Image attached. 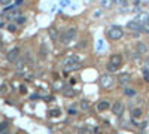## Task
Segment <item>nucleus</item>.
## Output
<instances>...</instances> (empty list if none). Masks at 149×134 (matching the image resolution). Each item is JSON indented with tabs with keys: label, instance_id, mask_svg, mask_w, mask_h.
I'll return each mask as SVG.
<instances>
[{
	"label": "nucleus",
	"instance_id": "c85d7f7f",
	"mask_svg": "<svg viewBox=\"0 0 149 134\" xmlns=\"http://www.w3.org/2000/svg\"><path fill=\"white\" fill-rule=\"evenodd\" d=\"M145 67H146V69H149V58L145 60Z\"/></svg>",
	"mask_w": 149,
	"mask_h": 134
},
{
	"label": "nucleus",
	"instance_id": "72a5a7b5",
	"mask_svg": "<svg viewBox=\"0 0 149 134\" xmlns=\"http://www.w3.org/2000/svg\"><path fill=\"white\" fill-rule=\"evenodd\" d=\"M21 92H27V88H25V86H21Z\"/></svg>",
	"mask_w": 149,
	"mask_h": 134
},
{
	"label": "nucleus",
	"instance_id": "b1692460",
	"mask_svg": "<svg viewBox=\"0 0 149 134\" xmlns=\"http://www.w3.org/2000/svg\"><path fill=\"white\" fill-rule=\"evenodd\" d=\"M15 63H17V69H23V67H24V64H25V63L23 61V60H19V58L17 60Z\"/></svg>",
	"mask_w": 149,
	"mask_h": 134
},
{
	"label": "nucleus",
	"instance_id": "f257e3e1",
	"mask_svg": "<svg viewBox=\"0 0 149 134\" xmlns=\"http://www.w3.org/2000/svg\"><path fill=\"white\" fill-rule=\"evenodd\" d=\"M121 64H122V55H119V54H115V55H112L111 60H109L106 69H107L109 73H115L116 70H119Z\"/></svg>",
	"mask_w": 149,
	"mask_h": 134
},
{
	"label": "nucleus",
	"instance_id": "473e14b6",
	"mask_svg": "<svg viewBox=\"0 0 149 134\" xmlns=\"http://www.w3.org/2000/svg\"><path fill=\"white\" fill-rule=\"evenodd\" d=\"M70 84L75 85V84H76V79H73V78H72V79H70Z\"/></svg>",
	"mask_w": 149,
	"mask_h": 134
},
{
	"label": "nucleus",
	"instance_id": "e433bc0d",
	"mask_svg": "<svg viewBox=\"0 0 149 134\" xmlns=\"http://www.w3.org/2000/svg\"><path fill=\"white\" fill-rule=\"evenodd\" d=\"M133 2H134V0H133Z\"/></svg>",
	"mask_w": 149,
	"mask_h": 134
},
{
	"label": "nucleus",
	"instance_id": "dca6fc26",
	"mask_svg": "<svg viewBox=\"0 0 149 134\" xmlns=\"http://www.w3.org/2000/svg\"><path fill=\"white\" fill-rule=\"evenodd\" d=\"M8 127H9V124L6 122V121H3V122L0 124V133H5L6 130H8Z\"/></svg>",
	"mask_w": 149,
	"mask_h": 134
},
{
	"label": "nucleus",
	"instance_id": "c9c22d12",
	"mask_svg": "<svg viewBox=\"0 0 149 134\" xmlns=\"http://www.w3.org/2000/svg\"><path fill=\"white\" fill-rule=\"evenodd\" d=\"M2 25H5V24H3V23H2V21H0V27H2Z\"/></svg>",
	"mask_w": 149,
	"mask_h": 134
},
{
	"label": "nucleus",
	"instance_id": "6ab92c4d",
	"mask_svg": "<svg viewBox=\"0 0 149 134\" xmlns=\"http://www.w3.org/2000/svg\"><path fill=\"white\" fill-rule=\"evenodd\" d=\"M60 115H61V110H58V109H54V110L49 112V116H54V118L55 116H60Z\"/></svg>",
	"mask_w": 149,
	"mask_h": 134
},
{
	"label": "nucleus",
	"instance_id": "c756f323",
	"mask_svg": "<svg viewBox=\"0 0 149 134\" xmlns=\"http://www.w3.org/2000/svg\"><path fill=\"white\" fill-rule=\"evenodd\" d=\"M100 15H101V12H100V11H95V12H94V17H95V18H97V17H100Z\"/></svg>",
	"mask_w": 149,
	"mask_h": 134
},
{
	"label": "nucleus",
	"instance_id": "9b49d317",
	"mask_svg": "<svg viewBox=\"0 0 149 134\" xmlns=\"http://www.w3.org/2000/svg\"><path fill=\"white\" fill-rule=\"evenodd\" d=\"M97 109L100 112H105L107 109H111V104H109V101H99L97 103Z\"/></svg>",
	"mask_w": 149,
	"mask_h": 134
},
{
	"label": "nucleus",
	"instance_id": "7c9ffc66",
	"mask_svg": "<svg viewBox=\"0 0 149 134\" xmlns=\"http://www.w3.org/2000/svg\"><path fill=\"white\" fill-rule=\"evenodd\" d=\"M146 125H148V122H142V124H140V128H142V130H143V128H145V127H146Z\"/></svg>",
	"mask_w": 149,
	"mask_h": 134
},
{
	"label": "nucleus",
	"instance_id": "5701e85b",
	"mask_svg": "<svg viewBox=\"0 0 149 134\" xmlns=\"http://www.w3.org/2000/svg\"><path fill=\"white\" fill-rule=\"evenodd\" d=\"M142 31H145V33H148V34H149V24L148 23L142 24Z\"/></svg>",
	"mask_w": 149,
	"mask_h": 134
},
{
	"label": "nucleus",
	"instance_id": "423d86ee",
	"mask_svg": "<svg viewBox=\"0 0 149 134\" xmlns=\"http://www.w3.org/2000/svg\"><path fill=\"white\" fill-rule=\"evenodd\" d=\"M6 58H8V61H11V63H15L17 60L19 58V48L11 49V51L8 52V55H6Z\"/></svg>",
	"mask_w": 149,
	"mask_h": 134
},
{
	"label": "nucleus",
	"instance_id": "aec40b11",
	"mask_svg": "<svg viewBox=\"0 0 149 134\" xmlns=\"http://www.w3.org/2000/svg\"><path fill=\"white\" fill-rule=\"evenodd\" d=\"M124 92H125V96H128V97H134L136 96V91L134 90H130V88H127Z\"/></svg>",
	"mask_w": 149,
	"mask_h": 134
},
{
	"label": "nucleus",
	"instance_id": "20e7f679",
	"mask_svg": "<svg viewBox=\"0 0 149 134\" xmlns=\"http://www.w3.org/2000/svg\"><path fill=\"white\" fill-rule=\"evenodd\" d=\"M115 84V78L112 75H109V73H106V75H101L100 76V85H101V88H105V90H109V88H112Z\"/></svg>",
	"mask_w": 149,
	"mask_h": 134
},
{
	"label": "nucleus",
	"instance_id": "393cba45",
	"mask_svg": "<svg viewBox=\"0 0 149 134\" xmlns=\"http://www.w3.org/2000/svg\"><path fill=\"white\" fill-rule=\"evenodd\" d=\"M69 113H70V115H76V113H77L76 106H70V107H69Z\"/></svg>",
	"mask_w": 149,
	"mask_h": 134
},
{
	"label": "nucleus",
	"instance_id": "cd10ccee",
	"mask_svg": "<svg viewBox=\"0 0 149 134\" xmlns=\"http://www.w3.org/2000/svg\"><path fill=\"white\" fill-rule=\"evenodd\" d=\"M11 2H12V0H0V3H2V5H5V6H6V5H9Z\"/></svg>",
	"mask_w": 149,
	"mask_h": 134
},
{
	"label": "nucleus",
	"instance_id": "2f4dec72",
	"mask_svg": "<svg viewBox=\"0 0 149 134\" xmlns=\"http://www.w3.org/2000/svg\"><path fill=\"white\" fill-rule=\"evenodd\" d=\"M140 2L143 3V5H149V0H140Z\"/></svg>",
	"mask_w": 149,
	"mask_h": 134
},
{
	"label": "nucleus",
	"instance_id": "39448f33",
	"mask_svg": "<svg viewBox=\"0 0 149 134\" xmlns=\"http://www.w3.org/2000/svg\"><path fill=\"white\" fill-rule=\"evenodd\" d=\"M75 36H76V29H69V30L60 37V40H61L63 45H69V43L75 39Z\"/></svg>",
	"mask_w": 149,
	"mask_h": 134
},
{
	"label": "nucleus",
	"instance_id": "f8f14e48",
	"mask_svg": "<svg viewBox=\"0 0 149 134\" xmlns=\"http://www.w3.org/2000/svg\"><path fill=\"white\" fill-rule=\"evenodd\" d=\"M100 5H101V8H103V9H111L115 3H113V0H101Z\"/></svg>",
	"mask_w": 149,
	"mask_h": 134
},
{
	"label": "nucleus",
	"instance_id": "9d476101",
	"mask_svg": "<svg viewBox=\"0 0 149 134\" xmlns=\"http://www.w3.org/2000/svg\"><path fill=\"white\" fill-rule=\"evenodd\" d=\"M136 51H137L139 55H143V54H146V52H148V46H146V43L139 42L137 46H136Z\"/></svg>",
	"mask_w": 149,
	"mask_h": 134
},
{
	"label": "nucleus",
	"instance_id": "f3484780",
	"mask_svg": "<svg viewBox=\"0 0 149 134\" xmlns=\"http://www.w3.org/2000/svg\"><path fill=\"white\" fill-rule=\"evenodd\" d=\"M113 3L122 6V8H127V0H113Z\"/></svg>",
	"mask_w": 149,
	"mask_h": 134
},
{
	"label": "nucleus",
	"instance_id": "ddd939ff",
	"mask_svg": "<svg viewBox=\"0 0 149 134\" xmlns=\"http://www.w3.org/2000/svg\"><path fill=\"white\" fill-rule=\"evenodd\" d=\"M48 33H49L51 40H55V39L58 37V31H57L55 27H49V29H48Z\"/></svg>",
	"mask_w": 149,
	"mask_h": 134
},
{
	"label": "nucleus",
	"instance_id": "a878e982",
	"mask_svg": "<svg viewBox=\"0 0 149 134\" xmlns=\"http://www.w3.org/2000/svg\"><path fill=\"white\" fill-rule=\"evenodd\" d=\"M8 30H9L11 33L17 31V25H15V24H9V25H8Z\"/></svg>",
	"mask_w": 149,
	"mask_h": 134
},
{
	"label": "nucleus",
	"instance_id": "4be33fe9",
	"mask_svg": "<svg viewBox=\"0 0 149 134\" xmlns=\"http://www.w3.org/2000/svg\"><path fill=\"white\" fill-rule=\"evenodd\" d=\"M103 48H105V42L99 40V42H97V51H103Z\"/></svg>",
	"mask_w": 149,
	"mask_h": 134
},
{
	"label": "nucleus",
	"instance_id": "412c9836",
	"mask_svg": "<svg viewBox=\"0 0 149 134\" xmlns=\"http://www.w3.org/2000/svg\"><path fill=\"white\" fill-rule=\"evenodd\" d=\"M143 79L146 80L148 84H149V69H146V67L143 69Z\"/></svg>",
	"mask_w": 149,
	"mask_h": 134
},
{
	"label": "nucleus",
	"instance_id": "4468645a",
	"mask_svg": "<svg viewBox=\"0 0 149 134\" xmlns=\"http://www.w3.org/2000/svg\"><path fill=\"white\" fill-rule=\"evenodd\" d=\"M63 94H64L66 97H73L75 94H76V91H75L73 88H69V86H67V88H64V90H63Z\"/></svg>",
	"mask_w": 149,
	"mask_h": 134
},
{
	"label": "nucleus",
	"instance_id": "f03ea898",
	"mask_svg": "<svg viewBox=\"0 0 149 134\" xmlns=\"http://www.w3.org/2000/svg\"><path fill=\"white\" fill-rule=\"evenodd\" d=\"M122 36H124V30L119 25H112L111 29L107 30V37L111 40H119Z\"/></svg>",
	"mask_w": 149,
	"mask_h": 134
},
{
	"label": "nucleus",
	"instance_id": "a211bd4d",
	"mask_svg": "<svg viewBox=\"0 0 149 134\" xmlns=\"http://www.w3.org/2000/svg\"><path fill=\"white\" fill-rule=\"evenodd\" d=\"M81 107H82V110H88L89 109V103L87 101V100H82V101H81Z\"/></svg>",
	"mask_w": 149,
	"mask_h": 134
},
{
	"label": "nucleus",
	"instance_id": "7ed1b4c3",
	"mask_svg": "<svg viewBox=\"0 0 149 134\" xmlns=\"http://www.w3.org/2000/svg\"><path fill=\"white\" fill-rule=\"evenodd\" d=\"M63 66H64L66 70H75V69H79L81 67V61H79L77 57H69V58L64 60Z\"/></svg>",
	"mask_w": 149,
	"mask_h": 134
},
{
	"label": "nucleus",
	"instance_id": "f704fd0d",
	"mask_svg": "<svg viewBox=\"0 0 149 134\" xmlns=\"http://www.w3.org/2000/svg\"><path fill=\"white\" fill-rule=\"evenodd\" d=\"M146 23L149 24V15H148V18H146Z\"/></svg>",
	"mask_w": 149,
	"mask_h": 134
},
{
	"label": "nucleus",
	"instance_id": "1a4fd4ad",
	"mask_svg": "<svg viewBox=\"0 0 149 134\" xmlns=\"http://www.w3.org/2000/svg\"><path fill=\"white\" fill-rule=\"evenodd\" d=\"M127 27H128L131 31H140V30H142V23H139L137 19H134V21H130V23H128Z\"/></svg>",
	"mask_w": 149,
	"mask_h": 134
},
{
	"label": "nucleus",
	"instance_id": "6e6552de",
	"mask_svg": "<svg viewBox=\"0 0 149 134\" xmlns=\"http://www.w3.org/2000/svg\"><path fill=\"white\" fill-rule=\"evenodd\" d=\"M118 80H119V84H121V85H127V84L131 80V73H128V72L121 73L119 78H118Z\"/></svg>",
	"mask_w": 149,
	"mask_h": 134
},
{
	"label": "nucleus",
	"instance_id": "2eb2a0df",
	"mask_svg": "<svg viewBox=\"0 0 149 134\" xmlns=\"http://www.w3.org/2000/svg\"><path fill=\"white\" fill-rule=\"evenodd\" d=\"M142 113H143V112H142V109L136 107V109L131 110V116H133V118H140V116H142Z\"/></svg>",
	"mask_w": 149,
	"mask_h": 134
},
{
	"label": "nucleus",
	"instance_id": "0eeeda50",
	"mask_svg": "<svg viewBox=\"0 0 149 134\" xmlns=\"http://www.w3.org/2000/svg\"><path fill=\"white\" fill-rule=\"evenodd\" d=\"M122 112H124V104H122L121 101L113 103V106H112V113L113 115L119 116V115H122Z\"/></svg>",
	"mask_w": 149,
	"mask_h": 134
},
{
	"label": "nucleus",
	"instance_id": "bb28decb",
	"mask_svg": "<svg viewBox=\"0 0 149 134\" xmlns=\"http://www.w3.org/2000/svg\"><path fill=\"white\" fill-rule=\"evenodd\" d=\"M69 5H70V0H61V6L66 8V6H69Z\"/></svg>",
	"mask_w": 149,
	"mask_h": 134
}]
</instances>
